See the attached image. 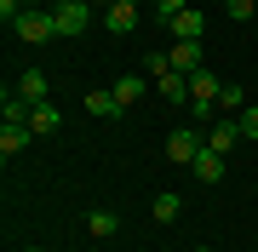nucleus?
<instances>
[{
  "instance_id": "obj_1",
  "label": "nucleus",
  "mask_w": 258,
  "mask_h": 252,
  "mask_svg": "<svg viewBox=\"0 0 258 252\" xmlns=\"http://www.w3.org/2000/svg\"><path fill=\"white\" fill-rule=\"evenodd\" d=\"M46 12H52V23H57V40L86 35V29H92V18H98L92 0H57V6H46Z\"/></svg>"
},
{
  "instance_id": "obj_2",
  "label": "nucleus",
  "mask_w": 258,
  "mask_h": 252,
  "mask_svg": "<svg viewBox=\"0 0 258 252\" xmlns=\"http://www.w3.org/2000/svg\"><path fill=\"white\" fill-rule=\"evenodd\" d=\"M201 149H207V132L201 126H172L166 132V160H178V166H189Z\"/></svg>"
},
{
  "instance_id": "obj_3",
  "label": "nucleus",
  "mask_w": 258,
  "mask_h": 252,
  "mask_svg": "<svg viewBox=\"0 0 258 252\" xmlns=\"http://www.w3.org/2000/svg\"><path fill=\"white\" fill-rule=\"evenodd\" d=\"M12 35H18V40H29V46H40V40H57V23H52V12L23 6V18L12 23Z\"/></svg>"
},
{
  "instance_id": "obj_4",
  "label": "nucleus",
  "mask_w": 258,
  "mask_h": 252,
  "mask_svg": "<svg viewBox=\"0 0 258 252\" xmlns=\"http://www.w3.org/2000/svg\"><path fill=\"white\" fill-rule=\"evenodd\" d=\"M138 6L144 0H103V29L109 35H132L138 29Z\"/></svg>"
},
{
  "instance_id": "obj_5",
  "label": "nucleus",
  "mask_w": 258,
  "mask_h": 252,
  "mask_svg": "<svg viewBox=\"0 0 258 252\" xmlns=\"http://www.w3.org/2000/svg\"><path fill=\"white\" fill-rule=\"evenodd\" d=\"M218 92H224V80L212 75V69H195L189 75V103L195 109H218Z\"/></svg>"
},
{
  "instance_id": "obj_6",
  "label": "nucleus",
  "mask_w": 258,
  "mask_h": 252,
  "mask_svg": "<svg viewBox=\"0 0 258 252\" xmlns=\"http://www.w3.org/2000/svg\"><path fill=\"white\" fill-rule=\"evenodd\" d=\"M166 57H172L178 75H195V69H207V63H201V40H172V52H166Z\"/></svg>"
},
{
  "instance_id": "obj_7",
  "label": "nucleus",
  "mask_w": 258,
  "mask_h": 252,
  "mask_svg": "<svg viewBox=\"0 0 258 252\" xmlns=\"http://www.w3.org/2000/svg\"><path fill=\"white\" fill-rule=\"evenodd\" d=\"M12 86H18V92H23L29 103H46V98H52V80H46V69H23V75L12 80Z\"/></svg>"
},
{
  "instance_id": "obj_8",
  "label": "nucleus",
  "mask_w": 258,
  "mask_h": 252,
  "mask_svg": "<svg viewBox=\"0 0 258 252\" xmlns=\"http://www.w3.org/2000/svg\"><path fill=\"white\" fill-rule=\"evenodd\" d=\"M0 115H6V121H18V126H29V115H35V103H29L18 86H6V92H0Z\"/></svg>"
},
{
  "instance_id": "obj_9",
  "label": "nucleus",
  "mask_w": 258,
  "mask_h": 252,
  "mask_svg": "<svg viewBox=\"0 0 258 252\" xmlns=\"http://www.w3.org/2000/svg\"><path fill=\"white\" fill-rule=\"evenodd\" d=\"M29 138H35V126H18V121H6V126H0V155H23L29 149Z\"/></svg>"
},
{
  "instance_id": "obj_10",
  "label": "nucleus",
  "mask_w": 258,
  "mask_h": 252,
  "mask_svg": "<svg viewBox=\"0 0 258 252\" xmlns=\"http://www.w3.org/2000/svg\"><path fill=\"white\" fill-rule=\"evenodd\" d=\"M235 143H241V126H235V121H212V126H207V149L230 155Z\"/></svg>"
},
{
  "instance_id": "obj_11",
  "label": "nucleus",
  "mask_w": 258,
  "mask_h": 252,
  "mask_svg": "<svg viewBox=\"0 0 258 252\" xmlns=\"http://www.w3.org/2000/svg\"><path fill=\"white\" fill-rule=\"evenodd\" d=\"M86 115H98V121H115V115H120L115 86H103V92H86Z\"/></svg>"
},
{
  "instance_id": "obj_12",
  "label": "nucleus",
  "mask_w": 258,
  "mask_h": 252,
  "mask_svg": "<svg viewBox=\"0 0 258 252\" xmlns=\"http://www.w3.org/2000/svg\"><path fill=\"white\" fill-rule=\"evenodd\" d=\"M115 229H120V218L109 212V206H98V212H86V235H92V241H109Z\"/></svg>"
},
{
  "instance_id": "obj_13",
  "label": "nucleus",
  "mask_w": 258,
  "mask_h": 252,
  "mask_svg": "<svg viewBox=\"0 0 258 252\" xmlns=\"http://www.w3.org/2000/svg\"><path fill=\"white\" fill-rule=\"evenodd\" d=\"M166 29H172L178 40H201V29H207V23H201V12H195V6H184L172 23H166Z\"/></svg>"
},
{
  "instance_id": "obj_14",
  "label": "nucleus",
  "mask_w": 258,
  "mask_h": 252,
  "mask_svg": "<svg viewBox=\"0 0 258 252\" xmlns=\"http://www.w3.org/2000/svg\"><path fill=\"white\" fill-rule=\"evenodd\" d=\"M189 166H195V178H201V184H218V178H224V155H218V149H201Z\"/></svg>"
},
{
  "instance_id": "obj_15",
  "label": "nucleus",
  "mask_w": 258,
  "mask_h": 252,
  "mask_svg": "<svg viewBox=\"0 0 258 252\" xmlns=\"http://www.w3.org/2000/svg\"><path fill=\"white\" fill-rule=\"evenodd\" d=\"M155 86H161L166 103H189V75H178V69H172V75H161Z\"/></svg>"
},
{
  "instance_id": "obj_16",
  "label": "nucleus",
  "mask_w": 258,
  "mask_h": 252,
  "mask_svg": "<svg viewBox=\"0 0 258 252\" xmlns=\"http://www.w3.org/2000/svg\"><path fill=\"white\" fill-rule=\"evenodd\" d=\"M149 212H155V224H172V218L184 212V195H172V189H166V195H155V206H149Z\"/></svg>"
},
{
  "instance_id": "obj_17",
  "label": "nucleus",
  "mask_w": 258,
  "mask_h": 252,
  "mask_svg": "<svg viewBox=\"0 0 258 252\" xmlns=\"http://www.w3.org/2000/svg\"><path fill=\"white\" fill-rule=\"evenodd\" d=\"M29 126H35V132H57V126H63V121H57V103H52V98H46V103H35Z\"/></svg>"
},
{
  "instance_id": "obj_18",
  "label": "nucleus",
  "mask_w": 258,
  "mask_h": 252,
  "mask_svg": "<svg viewBox=\"0 0 258 252\" xmlns=\"http://www.w3.org/2000/svg\"><path fill=\"white\" fill-rule=\"evenodd\" d=\"M115 98H120V109H132V103L144 98V80H138V75H120V80H115Z\"/></svg>"
},
{
  "instance_id": "obj_19",
  "label": "nucleus",
  "mask_w": 258,
  "mask_h": 252,
  "mask_svg": "<svg viewBox=\"0 0 258 252\" xmlns=\"http://www.w3.org/2000/svg\"><path fill=\"white\" fill-rule=\"evenodd\" d=\"M218 109H224V115H241V109H247V98H241V86H224V92H218Z\"/></svg>"
},
{
  "instance_id": "obj_20",
  "label": "nucleus",
  "mask_w": 258,
  "mask_h": 252,
  "mask_svg": "<svg viewBox=\"0 0 258 252\" xmlns=\"http://www.w3.org/2000/svg\"><path fill=\"white\" fill-rule=\"evenodd\" d=\"M235 126H241V138H252V143H258V103H247V109L235 115Z\"/></svg>"
},
{
  "instance_id": "obj_21",
  "label": "nucleus",
  "mask_w": 258,
  "mask_h": 252,
  "mask_svg": "<svg viewBox=\"0 0 258 252\" xmlns=\"http://www.w3.org/2000/svg\"><path fill=\"white\" fill-rule=\"evenodd\" d=\"M224 12H230L235 23H247V18H258V0H224Z\"/></svg>"
},
{
  "instance_id": "obj_22",
  "label": "nucleus",
  "mask_w": 258,
  "mask_h": 252,
  "mask_svg": "<svg viewBox=\"0 0 258 252\" xmlns=\"http://www.w3.org/2000/svg\"><path fill=\"white\" fill-rule=\"evenodd\" d=\"M184 6H189V0H155V23H172Z\"/></svg>"
},
{
  "instance_id": "obj_23",
  "label": "nucleus",
  "mask_w": 258,
  "mask_h": 252,
  "mask_svg": "<svg viewBox=\"0 0 258 252\" xmlns=\"http://www.w3.org/2000/svg\"><path fill=\"white\" fill-rule=\"evenodd\" d=\"M144 69L161 80V75H172V57H166V52H149V63H144Z\"/></svg>"
},
{
  "instance_id": "obj_24",
  "label": "nucleus",
  "mask_w": 258,
  "mask_h": 252,
  "mask_svg": "<svg viewBox=\"0 0 258 252\" xmlns=\"http://www.w3.org/2000/svg\"><path fill=\"white\" fill-rule=\"evenodd\" d=\"M23 252H40V246H23Z\"/></svg>"
},
{
  "instance_id": "obj_25",
  "label": "nucleus",
  "mask_w": 258,
  "mask_h": 252,
  "mask_svg": "<svg viewBox=\"0 0 258 252\" xmlns=\"http://www.w3.org/2000/svg\"><path fill=\"white\" fill-rule=\"evenodd\" d=\"M23 6H35V0H23Z\"/></svg>"
},
{
  "instance_id": "obj_26",
  "label": "nucleus",
  "mask_w": 258,
  "mask_h": 252,
  "mask_svg": "<svg viewBox=\"0 0 258 252\" xmlns=\"http://www.w3.org/2000/svg\"><path fill=\"white\" fill-rule=\"evenodd\" d=\"M195 252H207V246H195Z\"/></svg>"
}]
</instances>
